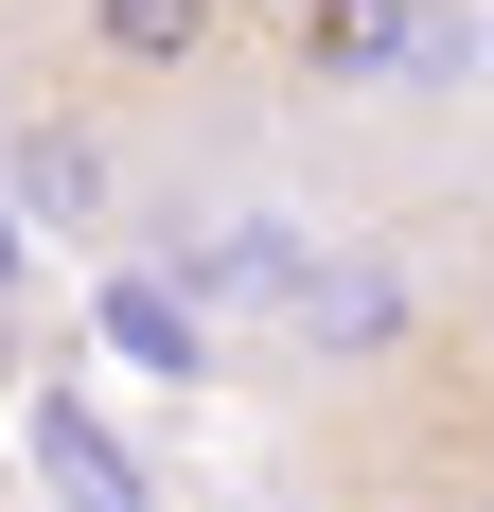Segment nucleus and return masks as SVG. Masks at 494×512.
<instances>
[{"label": "nucleus", "mask_w": 494, "mask_h": 512, "mask_svg": "<svg viewBox=\"0 0 494 512\" xmlns=\"http://www.w3.org/2000/svg\"><path fill=\"white\" fill-rule=\"evenodd\" d=\"M265 53L300 89H389V71H459V18H424V0H283Z\"/></svg>", "instance_id": "f257e3e1"}, {"label": "nucleus", "mask_w": 494, "mask_h": 512, "mask_svg": "<svg viewBox=\"0 0 494 512\" xmlns=\"http://www.w3.org/2000/svg\"><path fill=\"white\" fill-rule=\"evenodd\" d=\"M71 53H89V89H212V71H230V18H212V0H71Z\"/></svg>", "instance_id": "f03ea898"}, {"label": "nucleus", "mask_w": 494, "mask_h": 512, "mask_svg": "<svg viewBox=\"0 0 494 512\" xmlns=\"http://www.w3.org/2000/svg\"><path fill=\"white\" fill-rule=\"evenodd\" d=\"M0 177H18L36 230H124V159H106L89 106H18V159H0Z\"/></svg>", "instance_id": "7ed1b4c3"}, {"label": "nucleus", "mask_w": 494, "mask_h": 512, "mask_svg": "<svg viewBox=\"0 0 494 512\" xmlns=\"http://www.w3.org/2000/svg\"><path fill=\"white\" fill-rule=\"evenodd\" d=\"M53 477H71V495H89V512H142V495H124V460H106V442H89V424H71V407H53Z\"/></svg>", "instance_id": "20e7f679"}, {"label": "nucleus", "mask_w": 494, "mask_h": 512, "mask_svg": "<svg viewBox=\"0 0 494 512\" xmlns=\"http://www.w3.org/2000/svg\"><path fill=\"white\" fill-rule=\"evenodd\" d=\"M106 318H124V354H159V371H177V354H195V318H177V301H159V283H124V301H106Z\"/></svg>", "instance_id": "39448f33"}, {"label": "nucleus", "mask_w": 494, "mask_h": 512, "mask_svg": "<svg viewBox=\"0 0 494 512\" xmlns=\"http://www.w3.org/2000/svg\"><path fill=\"white\" fill-rule=\"evenodd\" d=\"M212 18H230V36H265V18H283V0H212Z\"/></svg>", "instance_id": "423d86ee"}, {"label": "nucleus", "mask_w": 494, "mask_h": 512, "mask_svg": "<svg viewBox=\"0 0 494 512\" xmlns=\"http://www.w3.org/2000/svg\"><path fill=\"white\" fill-rule=\"evenodd\" d=\"M0 512H18V495H0Z\"/></svg>", "instance_id": "0eeeda50"}]
</instances>
